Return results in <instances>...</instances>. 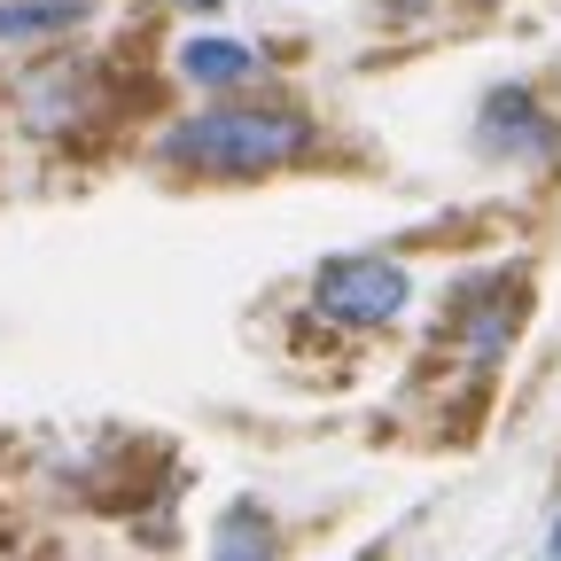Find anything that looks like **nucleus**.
<instances>
[{"label":"nucleus","mask_w":561,"mask_h":561,"mask_svg":"<svg viewBox=\"0 0 561 561\" xmlns=\"http://www.w3.org/2000/svg\"><path fill=\"white\" fill-rule=\"evenodd\" d=\"M210 561H273V515L234 500L219 523H210Z\"/></svg>","instance_id":"obj_7"},{"label":"nucleus","mask_w":561,"mask_h":561,"mask_svg":"<svg viewBox=\"0 0 561 561\" xmlns=\"http://www.w3.org/2000/svg\"><path fill=\"white\" fill-rule=\"evenodd\" d=\"M180 79L227 94V87L257 79V47H250V39H227V32H195V39L180 47Z\"/></svg>","instance_id":"obj_5"},{"label":"nucleus","mask_w":561,"mask_h":561,"mask_svg":"<svg viewBox=\"0 0 561 561\" xmlns=\"http://www.w3.org/2000/svg\"><path fill=\"white\" fill-rule=\"evenodd\" d=\"M476 149L507 157V164H553L561 157V125L538 110L530 87H491L476 110Z\"/></svg>","instance_id":"obj_4"},{"label":"nucleus","mask_w":561,"mask_h":561,"mask_svg":"<svg viewBox=\"0 0 561 561\" xmlns=\"http://www.w3.org/2000/svg\"><path fill=\"white\" fill-rule=\"evenodd\" d=\"M94 16V0H0V47H39Z\"/></svg>","instance_id":"obj_6"},{"label":"nucleus","mask_w":561,"mask_h":561,"mask_svg":"<svg viewBox=\"0 0 561 561\" xmlns=\"http://www.w3.org/2000/svg\"><path fill=\"white\" fill-rule=\"evenodd\" d=\"M187 9H219V0H187Z\"/></svg>","instance_id":"obj_9"},{"label":"nucleus","mask_w":561,"mask_h":561,"mask_svg":"<svg viewBox=\"0 0 561 561\" xmlns=\"http://www.w3.org/2000/svg\"><path fill=\"white\" fill-rule=\"evenodd\" d=\"M320 149V125L305 110L280 102H219V110H187L157 133V164L195 172V180H265L289 172Z\"/></svg>","instance_id":"obj_1"},{"label":"nucleus","mask_w":561,"mask_h":561,"mask_svg":"<svg viewBox=\"0 0 561 561\" xmlns=\"http://www.w3.org/2000/svg\"><path fill=\"white\" fill-rule=\"evenodd\" d=\"M538 561H561V515H553V530H546V546H538Z\"/></svg>","instance_id":"obj_8"},{"label":"nucleus","mask_w":561,"mask_h":561,"mask_svg":"<svg viewBox=\"0 0 561 561\" xmlns=\"http://www.w3.org/2000/svg\"><path fill=\"white\" fill-rule=\"evenodd\" d=\"M102 102H110L102 62H94V55H70V47L47 55V62H32L24 79H16V125L39 133V140H70Z\"/></svg>","instance_id":"obj_3"},{"label":"nucleus","mask_w":561,"mask_h":561,"mask_svg":"<svg viewBox=\"0 0 561 561\" xmlns=\"http://www.w3.org/2000/svg\"><path fill=\"white\" fill-rule=\"evenodd\" d=\"M312 305H320V320H335V328H390V320H405V305H413V280H405V265L398 257H382V250H351V257H328L320 273H312Z\"/></svg>","instance_id":"obj_2"}]
</instances>
